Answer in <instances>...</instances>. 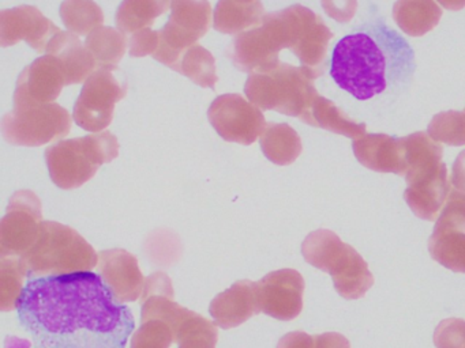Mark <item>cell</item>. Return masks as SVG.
Returning <instances> with one entry per match:
<instances>
[{
    "mask_svg": "<svg viewBox=\"0 0 465 348\" xmlns=\"http://www.w3.org/2000/svg\"><path fill=\"white\" fill-rule=\"evenodd\" d=\"M453 184L465 193V154H461L457 160L453 173Z\"/></svg>",
    "mask_w": 465,
    "mask_h": 348,
    "instance_id": "d590c367",
    "label": "cell"
},
{
    "mask_svg": "<svg viewBox=\"0 0 465 348\" xmlns=\"http://www.w3.org/2000/svg\"><path fill=\"white\" fill-rule=\"evenodd\" d=\"M260 143L263 155L280 166L295 162L302 152L301 138L288 124H266Z\"/></svg>",
    "mask_w": 465,
    "mask_h": 348,
    "instance_id": "d4e9b609",
    "label": "cell"
},
{
    "mask_svg": "<svg viewBox=\"0 0 465 348\" xmlns=\"http://www.w3.org/2000/svg\"><path fill=\"white\" fill-rule=\"evenodd\" d=\"M366 143H353L358 160L367 168L377 171H391V173H404L408 168L404 158V150L399 149L383 136H370Z\"/></svg>",
    "mask_w": 465,
    "mask_h": 348,
    "instance_id": "603a6c76",
    "label": "cell"
},
{
    "mask_svg": "<svg viewBox=\"0 0 465 348\" xmlns=\"http://www.w3.org/2000/svg\"><path fill=\"white\" fill-rule=\"evenodd\" d=\"M431 257L453 272L465 274V193L454 190L438 217L429 241Z\"/></svg>",
    "mask_w": 465,
    "mask_h": 348,
    "instance_id": "4fadbf2b",
    "label": "cell"
},
{
    "mask_svg": "<svg viewBox=\"0 0 465 348\" xmlns=\"http://www.w3.org/2000/svg\"><path fill=\"white\" fill-rule=\"evenodd\" d=\"M72 130L69 111L58 103H15L2 119V135L13 146L40 147Z\"/></svg>",
    "mask_w": 465,
    "mask_h": 348,
    "instance_id": "ba28073f",
    "label": "cell"
},
{
    "mask_svg": "<svg viewBox=\"0 0 465 348\" xmlns=\"http://www.w3.org/2000/svg\"><path fill=\"white\" fill-rule=\"evenodd\" d=\"M408 154V189L405 200L416 217L435 220L448 198L446 168L440 162V150L415 144Z\"/></svg>",
    "mask_w": 465,
    "mask_h": 348,
    "instance_id": "52a82bcc",
    "label": "cell"
},
{
    "mask_svg": "<svg viewBox=\"0 0 465 348\" xmlns=\"http://www.w3.org/2000/svg\"><path fill=\"white\" fill-rule=\"evenodd\" d=\"M244 94L262 111H276L303 120L312 89L301 70L280 63L268 72L250 73Z\"/></svg>",
    "mask_w": 465,
    "mask_h": 348,
    "instance_id": "8992f818",
    "label": "cell"
},
{
    "mask_svg": "<svg viewBox=\"0 0 465 348\" xmlns=\"http://www.w3.org/2000/svg\"><path fill=\"white\" fill-rule=\"evenodd\" d=\"M302 255L307 263L331 275L342 298H361L374 285L366 260L333 231L321 228L310 233L302 244Z\"/></svg>",
    "mask_w": 465,
    "mask_h": 348,
    "instance_id": "277c9868",
    "label": "cell"
},
{
    "mask_svg": "<svg viewBox=\"0 0 465 348\" xmlns=\"http://www.w3.org/2000/svg\"><path fill=\"white\" fill-rule=\"evenodd\" d=\"M26 269L21 257H4L0 261V310L12 312L17 309L23 294Z\"/></svg>",
    "mask_w": 465,
    "mask_h": 348,
    "instance_id": "f546056e",
    "label": "cell"
},
{
    "mask_svg": "<svg viewBox=\"0 0 465 348\" xmlns=\"http://www.w3.org/2000/svg\"><path fill=\"white\" fill-rule=\"evenodd\" d=\"M26 279L92 271L99 256L92 245L70 226L45 220L39 238L21 257Z\"/></svg>",
    "mask_w": 465,
    "mask_h": 348,
    "instance_id": "3957f363",
    "label": "cell"
},
{
    "mask_svg": "<svg viewBox=\"0 0 465 348\" xmlns=\"http://www.w3.org/2000/svg\"><path fill=\"white\" fill-rule=\"evenodd\" d=\"M415 71L412 46L372 3L366 18L334 45L329 64L334 83L361 102L393 103L408 92Z\"/></svg>",
    "mask_w": 465,
    "mask_h": 348,
    "instance_id": "7a4b0ae2",
    "label": "cell"
},
{
    "mask_svg": "<svg viewBox=\"0 0 465 348\" xmlns=\"http://www.w3.org/2000/svg\"><path fill=\"white\" fill-rule=\"evenodd\" d=\"M209 313L217 326L232 329L261 313L257 282L241 280L214 296Z\"/></svg>",
    "mask_w": 465,
    "mask_h": 348,
    "instance_id": "ffe728a7",
    "label": "cell"
},
{
    "mask_svg": "<svg viewBox=\"0 0 465 348\" xmlns=\"http://www.w3.org/2000/svg\"><path fill=\"white\" fill-rule=\"evenodd\" d=\"M211 19L209 0H173L170 18L159 30V48L152 57L175 71L182 54L209 32Z\"/></svg>",
    "mask_w": 465,
    "mask_h": 348,
    "instance_id": "9c48e42d",
    "label": "cell"
},
{
    "mask_svg": "<svg viewBox=\"0 0 465 348\" xmlns=\"http://www.w3.org/2000/svg\"><path fill=\"white\" fill-rule=\"evenodd\" d=\"M127 94V79L118 65L99 67L84 83L75 101L73 119L89 132H100L110 127L115 105Z\"/></svg>",
    "mask_w": 465,
    "mask_h": 348,
    "instance_id": "30bf717a",
    "label": "cell"
},
{
    "mask_svg": "<svg viewBox=\"0 0 465 348\" xmlns=\"http://www.w3.org/2000/svg\"><path fill=\"white\" fill-rule=\"evenodd\" d=\"M99 275L121 304L137 301L143 294L145 277L137 257L127 250H103L99 255Z\"/></svg>",
    "mask_w": 465,
    "mask_h": 348,
    "instance_id": "ac0fdd59",
    "label": "cell"
},
{
    "mask_svg": "<svg viewBox=\"0 0 465 348\" xmlns=\"http://www.w3.org/2000/svg\"><path fill=\"white\" fill-rule=\"evenodd\" d=\"M61 18L70 33L88 37L94 29L103 26L104 14L94 0H64Z\"/></svg>",
    "mask_w": 465,
    "mask_h": 348,
    "instance_id": "83f0119b",
    "label": "cell"
},
{
    "mask_svg": "<svg viewBox=\"0 0 465 348\" xmlns=\"http://www.w3.org/2000/svg\"><path fill=\"white\" fill-rule=\"evenodd\" d=\"M18 318L37 348H126L134 315L91 271L29 279Z\"/></svg>",
    "mask_w": 465,
    "mask_h": 348,
    "instance_id": "6da1fadb",
    "label": "cell"
},
{
    "mask_svg": "<svg viewBox=\"0 0 465 348\" xmlns=\"http://www.w3.org/2000/svg\"><path fill=\"white\" fill-rule=\"evenodd\" d=\"M208 119L225 141L243 146L254 143L266 128L262 111L241 94L219 95L208 109Z\"/></svg>",
    "mask_w": 465,
    "mask_h": 348,
    "instance_id": "7c38bea8",
    "label": "cell"
},
{
    "mask_svg": "<svg viewBox=\"0 0 465 348\" xmlns=\"http://www.w3.org/2000/svg\"><path fill=\"white\" fill-rule=\"evenodd\" d=\"M277 348H317L315 336H310L306 332H290L280 339Z\"/></svg>",
    "mask_w": 465,
    "mask_h": 348,
    "instance_id": "836d02e7",
    "label": "cell"
},
{
    "mask_svg": "<svg viewBox=\"0 0 465 348\" xmlns=\"http://www.w3.org/2000/svg\"><path fill=\"white\" fill-rule=\"evenodd\" d=\"M243 2H252V0H243Z\"/></svg>",
    "mask_w": 465,
    "mask_h": 348,
    "instance_id": "74e56055",
    "label": "cell"
},
{
    "mask_svg": "<svg viewBox=\"0 0 465 348\" xmlns=\"http://www.w3.org/2000/svg\"><path fill=\"white\" fill-rule=\"evenodd\" d=\"M118 155V138L108 130L61 140L45 150L51 179L66 190L83 187L100 166L113 162Z\"/></svg>",
    "mask_w": 465,
    "mask_h": 348,
    "instance_id": "5b68a950",
    "label": "cell"
},
{
    "mask_svg": "<svg viewBox=\"0 0 465 348\" xmlns=\"http://www.w3.org/2000/svg\"><path fill=\"white\" fill-rule=\"evenodd\" d=\"M5 348H32V343L17 336H7L5 340Z\"/></svg>",
    "mask_w": 465,
    "mask_h": 348,
    "instance_id": "8d00e7d4",
    "label": "cell"
},
{
    "mask_svg": "<svg viewBox=\"0 0 465 348\" xmlns=\"http://www.w3.org/2000/svg\"><path fill=\"white\" fill-rule=\"evenodd\" d=\"M85 45L94 54L99 68L118 65L126 53L129 41L121 30L111 26H100L86 37Z\"/></svg>",
    "mask_w": 465,
    "mask_h": 348,
    "instance_id": "484cf974",
    "label": "cell"
},
{
    "mask_svg": "<svg viewBox=\"0 0 465 348\" xmlns=\"http://www.w3.org/2000/svg\"><path fill=\"white\" fill-rule=\"evenodd\" d=\"M160 35L156 30L148 29L140 30V32L132 34L129 40L130 56L145 57L153 56L159 48Z\"/></svg>",
    "mask_w": 465,
    "mask_h": 348,
    "instance_id": "d6a6232c",
    "label": "cell"
},
{
    "mask_svg": "<svg viewBox=\"0 0 465 348\" xmlns=\"http://www.w3.org/2000/svg\"><path fill=\"white\" fill-rule=\"evenodd\" d=\"M45 53L53 54L58 60L66 76L67 86L83 83L97 70L94 54L74 33H58L48 44Z\"/></svg>",
    "mask_w": 465,
    "mask_h": 348,
    "instance_id": "44dd1931",
    "label": "cell"
},
{
    "mask_svg": "<svg viewBox=\"0 0 465 348\" xmlns=\"http://www.w3.org/2000/svg\"><path fill=\"white\" fill-rule=\"evenodd\" d=\"M280 49L282 48L276 35L262 22L261 26L236 34L228 44L225 54L242 72H268L280 64Z\"/></svg>",
    "mask_w": 465,
    "mask_h": 348,
    "instance_id": "9a60e30c",
    "label": "cell"
},
{
    "mask_svg": "<svg viewBox=\"0 0 465 348\" xmlns=\"http://www.w3.org/2000/svg\"><path fill=\"white\" fill-rule=\"evenodd\" d=\"M175 71L203 89L214 90V84L219 81L216 72V59L208 49L198 45V44L190 46L182 54Z\"/></svg>",
    "mask_w": 465,
    "mask_h": 348,
    "instance_id": "4316f807",
    "label": "cell"
},
{
    "mask_svg": "<svg viewBox=\"0 0 465 348\" xmlns=\"http://www.w3.org/2000/svg\"><path fill=\"white\" fill-rule=\"evenodd\" d=\"M173 280L165 272H154L145 279L141 294V323L149 320H162L176 334L182 324L192 315V310L173 301Z\"/></svg>",
    "mask_w": 465,
    "mask_h": 348,
    "instance_id": "d6986e66",
    "label": "cell"
},
{
    "mask_svg": "<svg viewBox=\"0 0 465 348\" xmlns=\"http://www.w3.org/2000/svg\"><path fill=\"white\" fill-rule=\"evenodd\" d=\"M67 86L66 76L53 54L35 60L20 73L15 103H53Z\"/></svg>",
    "mask_w": 465,
    "mask_h": 348,
    "instance_id": "e0dca14e",
    "label": "cell"
},
{
    "mask_svg": "<svg viewBox=\"0 0 465 348\" xmlns=\"http://www.w3.org/2000/svg\"><path fill=\"white\" fill-rule=\"evenodd\" d=\"M315 347L351 348V343L344 334H336V332H326V334L315 336Z\"/></svg>",
    "mask_w": 465,
    "mask_h": 348,
    "instance_id": "e575fe53",
    "label": "cell"
},
{
    "mask_svg": "<svg viewBox=\"0 0 465 348\" xmlns=\"http://www.w3.org/2000/svg\"><path fill=\"white\" fill-rule=\"evenodd\" d=\"M261 312L276 320H295L303 309L304 279L295 269L271 272L257 282Z\"/></svg>",
    "mask_w": 465,
    "mask_h": 348,
    "instance_id": "5bb4252c",
    "label": "cell"
},
{
    "mask_svg": "<svg viewBox=\"0 0 465 348\" xmlns=\"http://www.w3.org/2000/svg\"><path fill=\"white\" fill-rule=\"evenodd\" d=\"M42 201L32 190H17L0 222V257H23L39 238Z\"/></svg>",
    "mask_w": 465,
    "mask_h": 348,
    "instance_id": "8fae6325",
    "label": "cell"
},
{
    "mask_svg": "<svg viewBox=\"0 0 465 348\" xmlns=\"http://www.w3.org/2000/svg\"><path fill=\"white\" fill-rule=\"evenodd\" d=\"M171 5L173 0H124L116 11V26L124 34H134L151 27Z\"/></svg>",
    "mask_w": 465,
    "mask_h": 348,
    "instance_id": "cb8c5ba5",
    "label": "cell"
},
{
    "mask_svg": "<svg viewBox=\"0 0 465 348\" xmlns=\"http://www.w3.org/2000/svg\"><path fill=\"white\" fill-rule=\"evenodd\" d=\"M437 348H465V321L448 318L440 323L434 332Z\"/></svg>",
    "mask_w": 465,
    "mask_h": 348,
    "instance_id": "1f68e13d",
    "label": "cell"
},
{
    "mask_svg": "<svg viewBox=\"0 0 465 348\" xmlns=\"http://www.w3.org/2000/svg\"><path fill=\"white\" fill-rule=\"evenodd\" d=\"M262 3L260 0H219L213 15V27L223 34H236L246 29L261 26L263 21Z\"/></svg>",
    "mask_w": 465,
    "mask_h": 348,
    "instance_id": "7402d4cb",
    "label": "cell"
},
{
    "mask_svg": "<svg viewBox=\"0 0 465 348\" xmlns=\"http://www.w3.org/2000/svg\"><path fill=\"white\" fill-rule=\"evenodd\" d=\"M61 32L35 5H24L0 11V45L4 48L25 41L35 51L45 52L50 41Z\"/></svg>",
    "mask_w": 465,
    "mask_h": 348,
    "instance_id": "2e32d148",
    "label": "cell"
},
{
    "mask_svg": "<svg viewBox=\"0 0 465 348\" xmlns=\"http://www.w3.org/2000/svg\"><path fill=\"white\" fill-rule=\"evenodd\" d=\"M173 340V328L162 320L141 323L132 337L130 348H170Z\"/></svg>",
    "mask_w": 465,
    "mask_h": 348,
    "instance_id": "4dcf8cb0",
    "label": "cell"
},
{
    "mask_svg": "<svg viewBox=\"0 0 465 348\" xmlns=\"http://www.w3.org/2000/svg\"><path fill=\"white\" fill-rule=\"evenodd\" d=\"M179 348H216L219 331L216 323L193 312L173 334Z\"/></svg>",
    "mask_w": 465,
    "mask_h": 348,
    "instance_id": "f1b7e54d",
    "label": "cell"
}]
</instances>
